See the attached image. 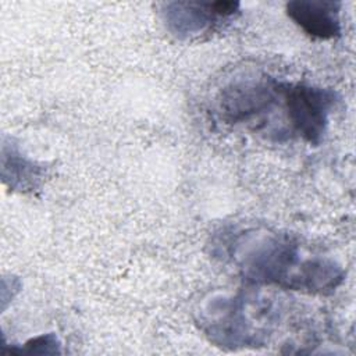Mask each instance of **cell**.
Here are the masks:
<instances>
[{
  "label": "cell",
  "instance_id": "cell-1",
  "mask_svg": "<svg viewBox=\"0 0 356 356\" xmlns=\"http://www.w3.org/2000/svg\"><path fill=\"white\" fill-rule=\"evenodd\" d=\"M281 97L288 121L296 134L309 143H320L337 102L335 92L302 83H281Z\"/></svg>",
  "mask_w": 356,
  "mask_h": 356
},
{
  "label": "cell",
  "instance_id": "cell-2",
  "mask_svg": "<svg viewBox=\"0 0 356 356\" xmlns=\"http://www.w3.org/2000/svg\"><path fill=\"white\" fill-rule=\"evenodd\" d=\"M280 96V83L267 81H245L224 90L221 110L232 121H248L249 118L270 110Z\"/></svg>",
  "mask_w": 356,
  "mask_h": 356
},
{
  "label": "cell",
  "instance_id": "cell-3",
  "mask_svg": "<svg viewBox=\"0 0 356 356\" xmlns=\"http://www.w3.org/2000/svg\"><path fill=\"white\" fill-rule=\"evenodd\" d=\"M339 7L337 1L295 0L286 4V13L307 35L327 40L341 35Z\"/></svg>",
  "mask_w": 356,
  "mask_h": 356
}]
</instances>
